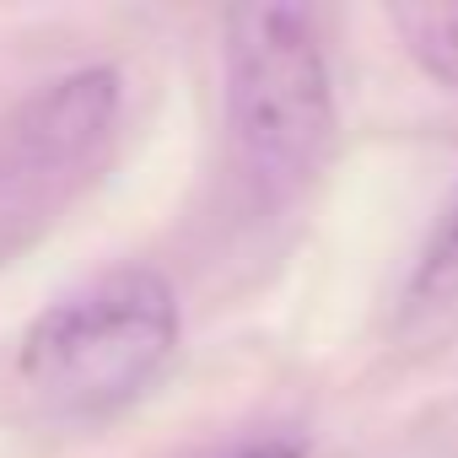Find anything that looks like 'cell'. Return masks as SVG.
<instances>
[{
    "label": "cell",
    "mask_w": 458,
    "mask_h": 458,
    "mask_svg": "<svg viewBox=\"0 0 458 458\" xmlns=\"http://www.w3.org/2000/svg\"><path fill=\"white\" fill-rule=\"evenodd\" d=\"M410 302H420V308L458 302V205L442 216V226L431 233V243L410 276Z\"/></svg>",
    "instance_id": "obj_5"
},
{
    "label": "cell",
    "mask_w": 458,
    "mask_h": 458,
    "mask_svg": "<svg viewBox=\"0 0 458 458\" xmlns=\"http://www.w3.org/2000/svg\"><path fill=\"white\" fill-rule=\"evenodd\" d=\"M238 458H302V447L297 442H265V447H249Z\"/></svg>",
    "instance_id": "obj_6"
},
{
    "label": "cell",
    "mask_w": 458,
    "mask_h": 458,
    "mask_svg": "<svg viewBox=\"0 0 458 458\" xmlns=\"http://www.w3.org/2000/svg\"><path fill=\"white\" fill-rule=\"evenodd\" d=\"M394 28L426 76L458 87V6H394Z\"/></svg>",
    "instance_id": "obj_4"
},
{
    "label": "cell",
    "mask_w": 458,
    "mask_h": 458,
    "mask_svg": "<svg viewBox=\"0 0 458 458\" xmlns=\"http://www.w3.org/2000/svg\"><path fill=\"white\" fill-rule=\"evenodd\" d=\"M226 130L243 173L286 199L329 157L335 87L318 28L302 6L226 12Z\"/></svg>",
    "instance_id": "obj_1"
},
{
    "label": "cell",
    "mask_w": 458,
    "mask_h": 458,
    "mask_svg": "<svg viewBox=\"0 0 458 458\" xmlns=\"http://www.w3.org/2000/svg\"><path fill=\"white\" fill-rule=\"evenodd\" d=\"M178 345V297L146 270H108L60 297L22 335V383L65 415H103L135 399Z\"/></svg>",
    "instance_id": "obj_2"
},
{
    "label": "cell",
    "mask_w": 458,
    "mask_h": 458,
    "mask_svg": "<svg viewBox=\"0 0 458 458\" xmlns=\"http://www.w3.org/2000/svg\"><path fill=\"white\" fill-rule=\"evenodd\" d=\"M119 124V76L92 65L60 76L0 124V243L28 238L98 178Z\"/></svg>",
    "instance_id": "obj_3"
}]
</instances>
